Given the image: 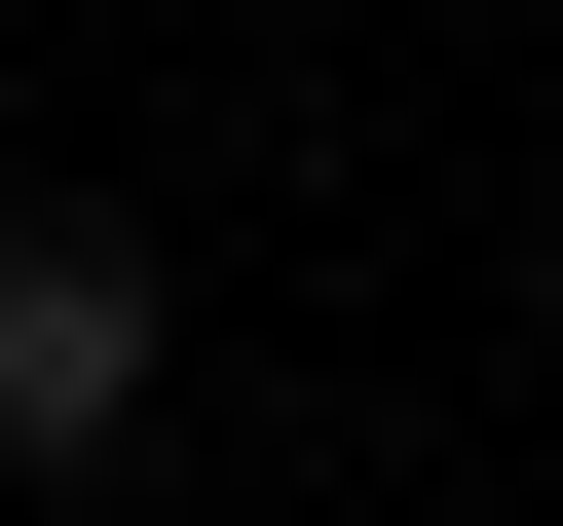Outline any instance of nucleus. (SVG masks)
Wrapping results in <instances>:
<instances>
[{
    "label": "nucleus",
    "mask_w": 563,
    "mask_h": 526,
    "mask_svg": "<svg viewBox=\"0 0 563 526\" xmlns=\"http://www.w3.org/2000/svg\"><path fill=\"white\" fill-rule=\"evenodd\" d=\"M0 489H38V451H0Z\"/></svg>",
    "instance_id": "nucleus-2"
},
{
    "label": "nucleus",
    "mask_w": 563,
    "mask_h": 526,
    "mask_svg": "<svg viewBox=\"0 0 563 526\" xmlns=\"http://www.w3.org/2000/svg\"><path fill=\"white\" fill-rule=\"evenodd\" d=\"M151 339H188V302H151V226H0V451H113Z\"/></svg>",
    "instance_id": "nucleus-1"
}]
</instances>
